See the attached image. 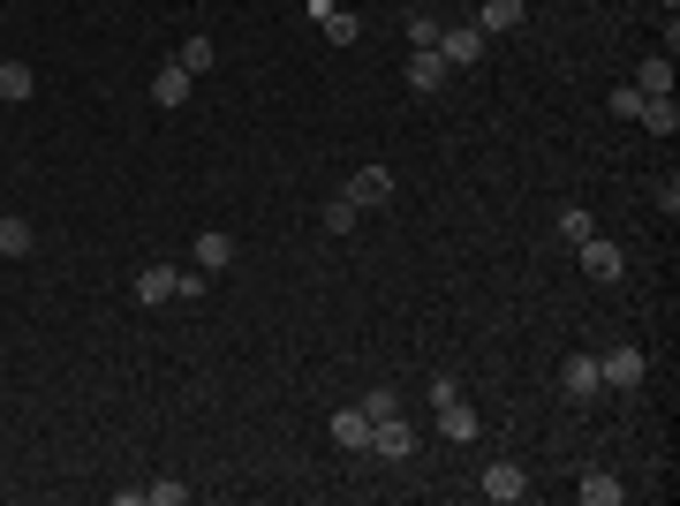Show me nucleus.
<instances>
[{
  "label": "nucleus",
  "instance_id": "nucleus-1",
  "mask_svg": "<svg viewBox=\"0 0 680 506\" xmlns=\"http://www.w3.org/2000/svg\"><path fill=\"white\" fill-rule=\"evenodd\" d=\"M575 250H582V273H590L597 288H620V280H628V257H620V242L590 235V242H575Z\"/></svg>",
  "mask_w": 680,
  "mask_h": 506
},
{
  "label": "nucleus",
  "instance_id": "nucleus-2",
  "mask_svg": "<svg viewBox=\"0 0 680 506\" xmlns=\"http://www.w3.org/2000/svg\"><path fill=\"white\" fill-rule=\"evenodd\" d=\"M303 15H311L333 46H355V38H363V15H355V8H340V0H303Z\"/></svg>",
  "mask_w": 680,
  "mask_h": 506
},
{
  "label": "nucleus",
  "instance_id": "nucleus-3",
  "mask_svg": "<svg viewBox=\"0 0 680 506\" xmlns=\"http://www.w3.org/2000/svg\"><path fill=\"white\" fill-rule=\"evenodd\" d=\"M439 61H446V68H477V61H484V30H477V23H446V30H439Z\"/></svg>",
  "mask_w": 680,
  "mask_h": 506
},
{
  "label": "nucleus",
  "instance_id": "nucleus-4",
  "mask_svg": "<svg viewBox=\"0 0 680 506\" xmlns=\"http://www.w3.org/2000/svg\"><path fill=\"white\" fill-rule=\"evenodd\" d=\"M597 378L620 385V393H635V385L651 378V355H643V347H613V355H597Z\"/></svg>",
  "mask_w": 680,
  "mask_h": 506
},
{
  "label": "nucleus",
  "instance_id": "nucleus-5",
  "mask_svg": "<svg viewBox=\"0 0 680 506\" xmlns=\"http://www.w3.org/2000/svg\"><path fill=\"white\" fill-rule=\"evenodd\" d=\"M559 393H567V401H597V393H605L597 355H567V363H559Z\"/></svg>",
  "mask_w": 680,
  "mask_h": 506
},
{
  "label": "nucleus",
  "instance_id": "nucleus-6",
  "mask_svg": "<svg viewBox=\"0 0 680 506\" xmlns=\"http://www.w3.org/2000/svg\"><path fill=\"white\" fill-rule=\"evenodd\" d=\"M370 454H378V461H408V454H416V423H401V416L370 423Z\"/></svg>",
  "mask_w": 680,
  "mask_h": 506
},
{
  "label": "nucleus",
  "instance_id": "nucleus-7",
  "mask_svg": "<svg viewBox=\"0 0 680 506\" xmlns=\"http://www.w3.org/2000/svg\"><path fill=\"white\" fill-rule=\"evenodd\" d=\"M340 197H348L355 212H370V204H386V197H393V174H386V167H355Z\"/></svg>",
  "mask_w": 680,
  "mask_h": 506
},
{
  "label": "nucleus",
  "instance_id": "nucleus-8",
  "mask_svg": "<svg viewBox=\"0 0 680 506\" xmlns=\"http://www.w3.org/2000/svg\"><path fill=\"white\" fill-rule=\"evenodd\" d=\"M174 288H181V265H144V273H137V303H144V311H167Z\"/></svg>",
  "mask_w": 680,
  "mask_h": 506
},
{
  "label": "nucleus",
  "instance_id": "nucleus-9",
  "mask_svg": "<svg viewBox=\"0 0 680 506\" xmlns=\"http://www.w3.org/2000/svg\"><path fill=\"white\" fill-rule=\"evenodd\" d=\"M484 499H492V506H514V499H529V477H521L514 461H492V469H484Z\"/></svg>",
  "mask_w": 680,
  "mask_h": 506
},
{
  "label": "nucleus",
  "instance_id": "nucleus-10",
  "mask_svg": "<svg viewBox=\"0 0 680 506\" xmlns=\"http://www.w3.org/2000/svg\"><path fill=\"white\" fill-rule=\"evenodd\" d=\"M439 431H446V439H454V446H469V439H477V431H484V416H477V408H469V401H462V393H454V401H446V408H439Z\"/></svg>",
  "mask_w": 680,
  "mask_h": 506
},
{
  "label": "nucleus",
  "instance_id": "nucleus-11",
  "mask_svg": "<svg viewBox=\"0 0 680 506\" xmlns=\"http://www.w3.org/2000/svg\"><path fill=\"white\" fill-rule=\"evenodd\" d=\"M521 15H529V0H477V30L492 38V30H521Z\"/></svg>",
  "mask_w": 680,
  "mask_h": 506
},
{
  "label": "nucleus",
  "instance_id": "nucleus-12",
  "mask_svg": "<svg viewBox=\"0 0 680 506\" xmlns=\"http://www.w3.org/2000/svg\"><path fill=\"white\" fill-rule=\"evenodd\" d=\"M575 499H582V506H620V499H628V484H620L613 469H590V477L575 484Z\"/></svg>",
  "mask_w": 680,
  "mask_h": 506
},
{
  "label": "nucleus",
  "instance_id": "nucleus-13",
  "mask_svg": "<svg viewBox=\"0 0 680 506\" xmlns=\"http://www.w3.org/2000/svg\"><path fill=\"white\" fill-rule=\"evenodd\" d=\"M189 84H197V76H189L181 61H167V68L152 76V106H189Z\"/></svg>",
  "mask_w": 680,
  "mask_h": 506
},
{
  "label": "nucleus",
  "instance_id": "nucleus-14",
  "mask_svg": "<svg viewBox=\"0 0 680 506\" xmlns=\"http://www.w3.org/2000/svg\"><path fill=\"white\" fill-rule=\"evenodd\" d=\"M439 84H446V61H439V46H416V61H408V91H424V99H431Z\"/></svg>",
  "mask_w": 680,
  "mask_h": 506
},
{
  "label": "nucleus",
  "instance_id": "nucleus-15",
  "mask_svg": "<svg viewBox=\"0 0 680 506\" xmlns=\"http://www.w3.org/2000/svg\"><path fill=\"white\" fill-rule=\"evenodd\" d=\"M635 91H643V99H666V91H673V53L635 61Z\"/></svg>",
  "mask_w": 680,
  "mask_h": 506
},
{
  "label": "nucleus",
  "instance_id": "nucleus-16",
  "mask_svg": "<svg viewBox=\"0 0 680 506\" xmlns=\"http://www.w3.org/2000/svg\"><path fill=\"white\" fill-rule=\"evenodd\" d=\"M227 265H235V235L204 227V235H197V273H227Z\"/></svg>",
  "mask_w": 680,
  "mask_h": 506
},
{
  "label": "nucleus",
  "instance_id": "nucleus-17",
  "mask_svg": "<svg viewBox=\"0 0 680 506\" xmlns=\"http://www.w3.org/2000/svg\"><path fill=\"white\" fill-rule=\"evenodd\" d=\"M333 446H348V454L370 446V416L363 408H333Z\"/></svg>",
  "mask_w": 680,
  "mask_h": 506
},
{
  "label": "nucleus",
  "instance_id": "nucleus-18",
  "mask_svg": "<svg viewBox=\"0 0 680 506\" xmlns=\"http://www.w3.org/2000/svg\"><path fill=\"white\" fill-rule=\"evenodd\" d=\"M30 91H38V76H30V61H0V99H8V106H23Z\"/></svg>",
  "mask_w": 680,
  "mask_h": 506
},
{
  "label": "nucleus",
  "instance_id": "nucleus-19",
  "mask_svg": "<svg viewBox=\"0 0 680 506\" xmlns=\"http://www.w3.org/2000/svg\"><path fill=\"white\" fill-rule=\"evenodd\" d=\"M38 250V235H30V219H15V212H0V257H30Z\"/></svg>",
  "mask_w": 680,
  "mask_h": 506
},
{
  "label": "nucleus",
  "instance_id": "nucleus-20",
  "mask_svg": "<svg viewBox=\"0 0 680 506\" xmlns=\"http://www.w3.org/2000/svg\"><path fill=\"white\" fill-rule=\"evenodd\" d=\"M635 122H643L651 137H673V129H680V106H673V91H666V99H643V114H635Z\"/></svg>",
  "mask_w": 680,
  "mask_h": 506
},
{
  "label": "nucleus",
  "instance_id": "nucleus-21",
  "mask_svg": "<svg viewBox=\"0 0 680 506\" xmlns=\"http://www.w3.org/2000/svg\"><path fill=\"white\" fill-rule=\"evenodd\" d=\"M401 30H408V46H439V30H446V23H439V8H408V15H401Z\"/></svg>",
  "mask_w": 680,
  "mask_h": 506
},
{
  "label": "nucleus",
  "instance_id": "nucleus-22",
  "mask_svg": "<svg viewBox=\"0 0 680 506\" xmlns=\"http://www.w3.org/2000/svg\"><path fill=\"white\" fill-rule=\"evenodd\" d=\"M174 61H181L189 76H204V68H219V46H212V38H181V53H174Z\"/></svg>",
  "mask_w": 680,
  "mask_h": 506
},
{
  "label": "nucleus",
  "instance_id": "nucleus-23",
  "mask_svg": "<svg viewBox=\"0 0 680 506\" xmlns=\"http://www.w3.org/2000/svg\"><path fill=\"white\" fill-rule=\"evenodd\" d=\"M552 227H559V242H590V235H597V219H590L582 204H559V219H552Z\"/></svg>",
  "mask_w": 680,
  "mask_h": 506
},
{
  "label": "nucleus",
  "instance_id": "nucleus-24",
  "mask_svg": "<svg viewBox=\"0 0 680 506\" xmlns=\"http://www.w3.org/2000/svg\"><path fill=\"white\" fill-rule=\"evenodd\" d=\"M355 408H363L370 423H386V416H401V393H393V385H370V393H363Z\"/></svg>",
  "mask_w": 680,
  "mask_h": 506
},
{
  "label": "nucleus",
  "instance_id": "nucleus-25",
  "mask_svg": "<svg viewBox=\"0 0 680 506\" xmlns=\"http://www.w3.org/2000/svg\"><path fill=\"white\" fill-rule=\"evenodd\" d=\"M318 227H326V235H355V204H348V197H333V204L318 212Z\"/></svg>",
  "mask_w": 680,
  "mask_h": 506
},
{
  "label": "nucleus",
  "instance_id": "nucleus-26",
  "mask_svg": "<svg viewBox=\"0 0 680 506\" xmlns=\"http://www.w3.org/2000/svg\"><path fill=\"white\" fill-rule=\"evenodd\" d=\"M144 499H152V506H181V499H189V484H174V477H160V484H144Z\"/></svg>",
  "mask_w": 680,
  "mask_h": 506
},
{
  "label": "nucleus",
  "instance_id": "nucleus-27",
  "mask_svg": "<svg viewBox=\"0 0 680 506\" xmlns=\"http://www.w3.org/2000/svg\"><path fill=\"white\" fill-rule=\"evenodd\" d=\"M613 114H620V122H635V114H643V91H635V84H620V91H613Z\"/></svg>",
  "mask_w": 680,
  "mask_h": 506
},
{
  "label": "nucleus",
  "instance_id": "nucleus-28",
  "mask_svg": "<svg viewBox=\"0 0 680 506\" xmlns=\"http://www.w3.org/2000/svg\"><path fill=\"white\" fill-rule=\"evenodd\" d=\"M424 393H431V408H446V401H454V393H462V378H454V370H439V378H431V385H424Z\"/></svg>",
  "mask_w": 680,
  "mask_h": 506
},
{
  "label": "nucleus",
  "instance_id": "nucleus-29",
  "mask_svg": "<svg viewBox=\"0 0 680 506\" xmlns=\"http://www.w3.org/2000/svg\"><path fill=\"white\" fill-rule=\"evenodd\" d=\"M651 204H658V212H666V219H673V212H680V181H673V174H666V181H658V189H651Z\"/></svg>",
  "mask_w": 680,
  "mask_h": 506
},
{
  "label": "nucleus",
  "instance_id": "nucleus-30",
  "mask_svg": "<svg viewBox=\"0 0 680 506\" xmlns=\"http://www.w3.org/2000/svg\"><path fill=\"white\" fill-rule=\"evenodd\" d=\"M658 8H666V15H673V8H680V0H658Z\"/></svg>",
  "mask_w": 680,
  "mask_h": 506
}]
</instances>
